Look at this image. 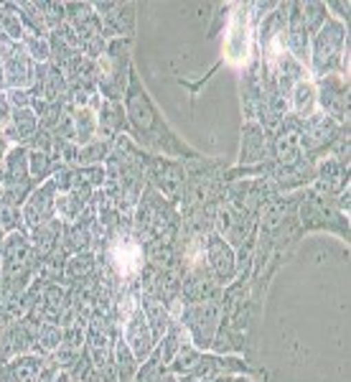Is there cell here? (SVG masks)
I'll return each mask as SVG.
<instances>
[{
  "label": "cell",
  "mask_w": 351,
  "mask_h": 382,
  "mask_svg": "<svg viewBox=\"0 0 351 382\" xmlns=\"http://www.w3.org/2000/svg\"><path fill=\"white\" fill-rule=\"evenodd\" d=\"M247 54H250V36H247V13L240 10L234 16L232 26H229V36L224 41V57L229 64L240 67L247 61Z\"/></svg>",
  "instance_id": "6da1fadb"
},
{
  "label": "cell",
  "mask_w": 351,
  "mask_h": 382,
  "mask_svg": "<svg viewBox=\"0 0 351 382\" xmlns=\"http://www.w3.org/2000/svg\"><path fill=\"white\" fill-rule=\"evenodd\" d=\"M341 26L339 23H326L321 28V36H318L316 43V69L323 72L336 61V46H341Z\"/></svg>",
  "instance_id": "7a4b0ae2"
},
{
  "label": "cell",
  "mask_w": 351,
  "mask_h": 382,
  "mask_svg": "<svg viewBox=\"0 0 351 382\" xmlns=\"http://www.w3.org/2000/svg\"><path fill=\"white\" fill-rule=\"evenodd\" d=\"M140 248L135 245V242H123V245H117L115 248V263L120 268V273L123 275H133L140 270Z\"/></svg>",
  "instance_id": "3957f363"
},
{
  "label": "cell",
  "mask_w": 351,
  "mask_h": 382,
  "mask_svg": "<svg viewBox=\"0 0 351 382\" xmlns=\"http://www.w3.org/2000/svg\"><path fill=\"white\" fill-rule=\"evenodd\" d=\"M135 324H130L127 326V341L133 344V349H135V354L138 357H142L145 352H148V329H145V319H142L140 314H135V319H133Z\"/></svg>",
  "instance_id": "277c9868"
},
{
  "label": "cell",
  "mask_w": 351,
  "mask_h": 382,
  "mask_svg": "<svg viewBox=\"0 0 351 382\" xmlns=\"http://www.w3.org/2000/svg\"><path fill=\"white\" fill-rule=\"evenodd\" d=\"M8 79L13 84H28L31 82V67H28V59L21 54H13L8 61Z\"/></svg>",
  "instance_id": "5b68a950"
},
{
  "label": "cell",
  "mask_w": 351,
  "mask_h": 382,
  "mask_svg": "<svg viewBox=\"0 0 351 382\" xmlns=\"http://www.w3.org/2000/svg\"><path fill=\"white\" fill-rule=\"evenodd\" d=\"M313 97H316V92L313 87L306 82H301L295 87V97H292V105H295V112L298 115H308L310 110H313Z\"/></svg>",
  "instance_id": "8992f818"
},
{
  "label": "cell",
  "mask_w": 351,
  "mask_h": 382,
  "mask_svg": "<svg viewBox=\"0 0 351 382\" xmlns=\"http://www.w3.org/2000/svg\"><path fill=\"white\" fill-rule=\"evenodd\" d=\"M323 108H328V112H331L334 117H339V120L343 117V108H346L343 92L331 90L326 82H323Z\"/></svg>",
  "instance_id": "52a82bcc"
},
{
  "label": "cell",
  "mask_w": 351,
  "mask_h": 382,
  "mask_svg": "<svg viewBox=\"0 0 351 382\" xmlns=\"http://www.w3.org/2000/svg\"><path fill=\"white\" fill-rule=\"evenodd\" d=\"M16 125H18V135L21 138H25V135H31V130H34V115L28 112V110H23V112H16Z\"/></svg>",
  "instance_id": "ba28073f"
},
{
  "label": "cell",
  "mask_w": 351,
  "mask_h": 382,
  "mask_svg": "<svg viewBox=\"0 0 351 382\" xmlns=\"http://www.w3.org/2000/svg\"><path fill=\"white\" fill-rule=\"evenodd\" d=\"M87 112H79V120H76V125H79V141H89V135H92V123L87 120Z\"/></svg>",
  "instance_id": "9c48e42d"
},
{
  "label": "cell",
  "mask_w": 351,
  "mask_h": 382,
  "mask_svg": "<svg viewBox=\"0 0 351 382\" xmlns=\"http://www.w3.org/2000/svg\"><path fill=\"white\" fill-rule=\"evenodd\" d=\"M6 120H8V102L0 94V123H6Z\"/></svg>",
  "instance_id": "30bf717a"
}]
</instances>
